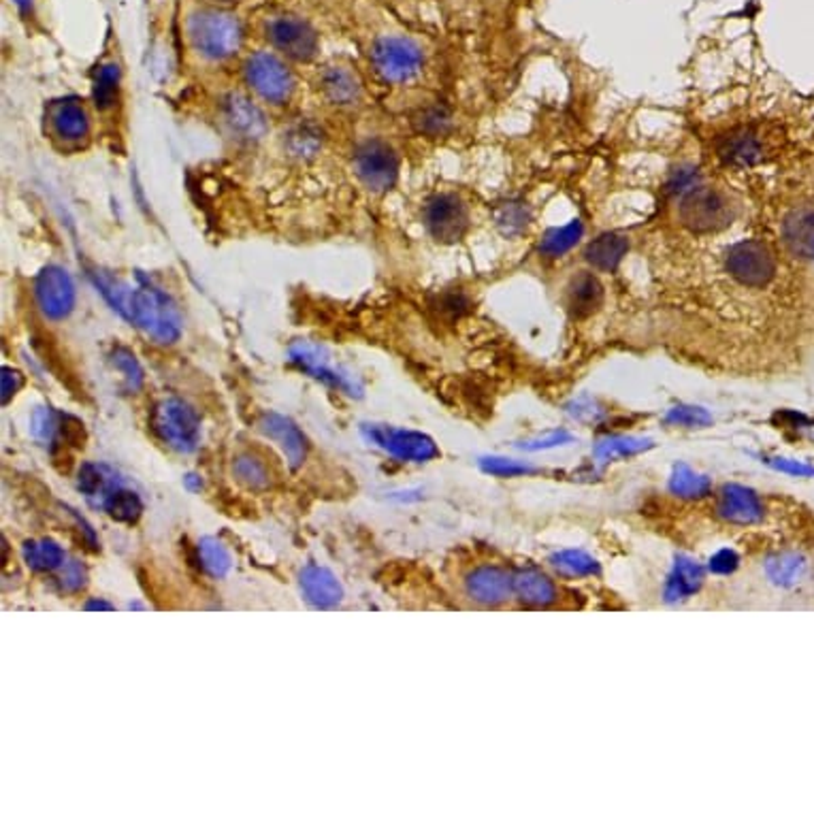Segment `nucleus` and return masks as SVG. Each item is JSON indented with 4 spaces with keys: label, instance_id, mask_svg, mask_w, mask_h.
I'll return each instance as SVG.
<instances>
[{
    "label": "nucleus",
    "instance_id": "obj_43",
    "mask_svg": "<svg viewBox=\"0 0 814 814\" xmlns=\"http://www.w3.org/2000/svg\"><path fill=\"white\" fill-rule=\"evenodd\" d=\"M670 420L676 425H684V426H701L710 423V416L701 409H693V407H682V409H673L670 414Z\"/></svg>",
    "mask_w": 814,
    "mask_h": 814
},
{
    "label": "nucleus",
    "instance_id": "obj_38",
    "mask_svg": "<svg viewBox=\"0 0 814 814\" xmlns=\"http://www.w3.org/2000/svg\"><path fill=\"white\" fill-rule=\"evenodd\" d=\"M32 435L45 446H51L56 442V435H60V414H54L50 407H39L32 414Z\"/></svg>",
    "mask_w": 814,
    "mask_h": 814
},
{
    "label": "nucleus",
    "instance_id": "obj_32",
    "mask_svg": "<svg viewBox=\"0 0 814 814\" xmlns=\"http://www.w3.org/2000/svg\"><path fill=\"white\" fill-rule=\"evenodd\" d=\"M550 561H553V565L561 573L573 578L593 576V573H597V570H599L593 556L582 553V550H561V553H556Z\"/></svg>",
    "mask_w": 814,
    "mask_h": 814
},
{
    "label": "nucleus",
    "instance_id": "obj_42",
    "mask_svg": "<svg viewBox=\"0 0 814 814\" xmlns=\"http://www.w3.org/2000/svg\"><path fill=\"white\" fill-rule=\"evenodd\" d=\"M60 437L69 444V446L84 448L86 446V439H87L84 423L75 418V416L60 414Z\"/></svg>",
    "mask_w": 814,
    "mask_h": 814
},
{
    "label": "nucleus",
    "instance_id": "obj_3",
    "mask_svg": "<svg viewBox=\"0 0 814 814\" xmlns=\"http://www.w3.org/2000/svg\"><path fill=\"white\" fill-rule=\"evenodd\" d=\"M727 271L737 284L753 290H764L781 278V259L767 242L748 239L729 250Z\"/></svg>",
    "mask_w": 814,
    "mask_h": 814
},
{
    "label": "nucleus",
    "instance_id": "obj_7",
    "mask_svg": "<svg viewBox=\"0 0 814 814\" xmlns=\"http://www.w3.org/2000/svg\"><path fill=\"white\" fill-rule=\"evenodd\" d=\"M245 79L256 95L275 105L288 101L295 92V78L288 67L267 51H259L250 58L245 64Z\"/></svg>",
    "mask_w": 814,
    "mask_h": 814
},
{
    "label": "nucleus",
    "instance_id": "obj_4",
    "mask_svg": "<svg viewBox=\"0 0 814 814\" xmlns=\"http://www.w3.org/2000/svg\"><path fill=\"white\" fill-rule=\"evenodd\" d=\"M151 425L162 442L181 454L195 453L201 442V418L188 403L181 399H162L156 403Z\"/></svg>",
    "mask_w": 814,
    "mask_h": 814
},
{
    "label": "nucleus",
    "instance_id": "obj_27",
    "mask_svg": "<svg viewBox=\"0 0 814 814\" xmlns=\"http://www.w3.org/2000/svg\"><path fill=\"white\" fill-rule=\"evenodd\" d=\"M103 509L109 514L111 518L118 520V523L133 525V523H137L139 517H142L143 501H142V497L134 493V490L126 489V484H124L122 489L115 490V493L111 495L107 501H105Z\"/></svg>",
    "mask_w": 814,
    "mask_h": 814
},
{
    "label": "nucleus",
    "instance_id": "obj_9",
    "mask_svg": "<svg viewBox=\"0 0 814 814\" xmlns=\"http://www.w3.org/2000/svg\"><path fill=\"white\" fill-rule=\"evenodd\" d=\"M34 297L41 314L48 320H64L75 307V284L67 269L45 267L34 279Z\"/></svg>",
    "mask_w": 814,
    "mask_h": 814
},
{
    "label": "nucleus",
    "instance_id": "obj_17",
    "mask_svg": "<svg viewBox=\"0 0 814 814\" xmlns=\"http://www.w3.org/2000/svg\"><path fill=\"white\" fill-rule=\"evenodd\" d=\"M122 486H124V480L120 478L118 471L111 470L109 465H95V462L81 465L78 476V489L92 508L103 509L105 501H107L115 490L122 489Z\"/></svg>",
    "mask_w": 814,
    "mask_h": 814
},
{
    "label": "nucleus",
    "instance_id": "obj_15",
    "mask_svg": "<svg viewBox=\"0 0 814 814\" xmlns=\"http://www.w3.org/2000/svg\"><path fill=\"white\" fill-rule=\"evenodd\" d=\"M48 120L51 133L64 143H78L90 133V118L84 103H79L78 98H60L51 103Z\"/></svg>",
    "mask_w": 814,
    "mask_h": 814
},
{
    "label": "nucleus",
    "instance_id": "obj_34",
    "mask_svg": "<svg viewBox=\"0 0 814 814\" xmlns=\"http://www.w3.org/2000/svg\"><path fill=\"white\" fill-rule=\"evenodd\" d=\"M599 301H601L599 282H597L593 275H580L572 288V307L576 309V314L593 312Z\"/></svg>",
    "mask_w": 814,
    "mask_h": 814
},
{
    "label": "nucleus",
    "instance_id": "obj_19",
    "mask_svg": "<svg viewBox=\"0 0 814 814\" xmlns=\"http://www.w3.org/2000/svg\"><path fill=\"white\" fill-rule=\"evenodd\" d=\"M514 587V578H509L499 567H480L467 580V593L473 601L484 606H497L506 601Z\"/></svg>",
    "mask_w": 814,
    "mask_h": 814
},
{
    "label": "nucleus",
    "instance_id": "obj_51",
    "mask_svg": "<svg viewBox=\"0 0 814 814\" xmlns=\"http://www.w3.org/2000/svg\"><path fill=\"white\" fill-rule=\"evenodd\" d=\"M226 3H231V0H226Z\"/></svg>",
    "mask_w": 814,
    "mask_h": 814
},
{
    "label": "nucleus",
    "instance_id": "obj_20",
    "mask_svg": "<svg viewBox=\"0 0 814 814\" xmlns=\"http://www.w3.org/2000/svg\"><path fill=\"white\" fill-rule=\"evenodd\" d=\"M720 517L727 518L729 523L737 525H753L764 517V506H761L759 497L753 490L744 489V486L729 484L723 489L718 503Z\"/></svg>",
    "mask_w": 814,
    "mask_h": 814
},
{
    "label": "nucleus",
    "instance_id": "obj_49",
    "mask_svg": "<svg viewBox=\"0 0 814 814\" xmlns=\"http://www.w3.org/2000/svg\"><path fill=\"white\" fill-rule=\"evenodd\" d=\"M84 608L86 610H115L114 603H109L105 599H92V601H87Z\"/></svg>",
    "mask_w": 814,
    "mask_h": 814
},
{
    "label": "nucleus",
    "instance_id": "obj_23",
    "mask_svg": "<svg viewBox=\"0 0 814 814\" xmlns=\"http://www.w3.org/2000/svg\"><path fill=\"white\" fill-rule=\"evenodd\" d=\"M701 580H704V572H701V567L697 565L695 561L687 559V556H681L676 567H673L670 580H667V587H665L667 601H678V599H684V597L693 595L695 590L700 589Z\"/></svg>",
    "mask_w": 814,
    "mask_h": 814
},
{
    "label": "nucleus",
    "instance_id": "obj_24",
    "mask_svg": "<svg viewBox=\"0 0 814 814\" xmlns=\"http://www.w3.org/2000/svg\"><path fill=\"white\" fill-rule=\"evenodd\" d=\"M514 590L518 597L531 606H548L556 599V587L540 572H518L514 576Z\"/></svg>",
    "mask_w": 814,
    "mask_h": 814
},
{
    "label": "nucleus",
    "instance_id": "obj_37",
    "mask_svg": "<svg viewBox=\"0 0 814 814\" xmlns=\"http://www.w3.org/2000/svg\"><path fill=\"white\" fill-rule=\"evenodd\" d=\"M625 242L618 237H601L595 243H590L589 248V261L599 269H612L617 262L623 259Z\"/></svg>",
    "mask_w": 814,
    "mask_h": 814
},
{
    "label": "nucleus",
    "instance_id": "obj_2",
    "mask_svg": "<svg viewBox=\"0 0 814 814\" xmlns=\"http://www.w3.org/2000/svg\"><path fill=\"white\" fill-rule=\"evenodd\" d=\"M192 48L207 60H226L242 48L243 31L235 15L226 11H198L188 22Z\"/></svg>",
    "mask_w": 814,
    "mask_h": 814
},
{
    "label": "nucleus",
    "instance_id": "obj_28",
    "mask_svg": "<svg viewBox=\"0 0 814 814\" xmlns=\"http://www.w3.org/2000/svg\"><path fill=\"white\" fill-rule=\"evenodd\" d=\"M198 561H201L203 570L212 578H226L233 567L231 553L215 537H203L198 542Z\"/></svg>",
    "mask_w": 814,
    "mask_h": 814
},
{
    "label": "nucleus",
    "instance_id": "obj_8",
    "mask_svg": "<svg viewBox=\"0 0 814 814\" xmlns=\"http://www.w3.org/2000/svg\"><path fill=\"white\" fill-rule=\"evenodd\" d=\"M734 218L727 197L718 190L695 188L681 205V220L697 233H710L725 228Z\"/></svg>",
    "mask_w": 814,
    "mask_h": 814
},
{
    "label": "nucleus",
    "instance_id": "obj_48",
    "mask_svg": "<svg viewBox=\"0 0 814 814\" xmlns=\"http://www.w3.org/2000/svg\"><path fill=\"white\" fill-rule=\"evenodd\" d=\"M184 484L186 489L192 490V493H198V490L203 489V478L198 476V473H188V476L184 478Z\"/></svg>",
    "mask_w": 814,
    "mask_h": 814
},
{
    "label": "nucleus",
    "instance_id": "obj_31",
    "mask_svg": "<svg viewBox=\"0 0 814 814\" xmlns=\"http://www.w3.org/2000/svg\"><path fill=\"white\" fill-rule=\"evenodd\" d=\"M120 84V69L118 64L109 62L101 64L95 73V86H92V95L101 109H107L115 103V95H118Z\"/></svg>",
    "mask_w": 814,
    "mask_h": 814
},
{
    "label": "nucleus",
    "instance_id": "obj_6",
    "mask_svg": "<svg viewBox=\"0 0 814 814\" xmlns=\"http://www.w3.org/2000/svg\"><path fill=\"white\" fill-rule=\"evenodd\" d=\"M362 435L367 442L376 444L384 453L399 461L409 462H429L437 459L439 450L431 437L416 431L392 429V426L382 425H362Z\"/></svg>",
    "mask_w": 814,
    "mask_h": 814
},
{
    "label": "nucleus",
    "instance_id": "obj_1",
    "mask_svg": "<svg viewBox=\"0 0 814 814\" xmlns=\"http://www.w3.org/2000/svg\"><path fill=\"white\" fill-rule=\"evenodd\" d=\"M87 278L96 286L114 312L143 331L151 342L169 345L181 337V314L173 298L143 275L120 278L105 269H90Z\"/></svg>",
    "mask_w": 814,
    "mask_h": 814
},
{
    "label": "nucleus",
    "instance_id": "obj_33",
    "mask_svg": "<svg viewBox=\"0 0 814 814\" xmlns=\"http://www.w3.org/2000/svg\"><path fill=\"white\" fill-rule=\"evenodd\" d=\"M670 489L681 497H701L710 490V480L700 476L689 465H676L670 478Z\"/></svg>",
    "mask_w": 814,
    "mask_h": 814
},
{
    "label": "nucleus",
    "instance_id": "obj_26",
    "mask_svg": "<svg viewBox=\"0 0 814 814\" xmlns=\"http://www.w3.org/2000/svg\"><path fill=\"white\" fill-rule=\"evenodd\" d=\"M284 145H286V150L290 151V156L301 158V160L312 158V156H316V151L322 148L320 128L309 124V122H306V124H303V122L301 124H295L288 133H286Z\"/></svg>",
    "mask_w": 814,
    "mask_h": 814
},
{
    "label": "nucleus",
    "instance_id": "obj_35",
    "mask_svg": "<svg viewBox=\"0 0 814 814\" xmlns=\"http://www.w3.org/2000/svg\"><path fill=\"white\" fill-rule=\"evenodd\" d=\"M109 359H111V365L115 367V371L120 373L122 380H124V384H126L128 390L134 392V390L142 389V386H143V369L137 362V359H134V354L128 352L126 348H115L114 352H111Z\"/></svg>",
    "mask_w": 814,
    "mask_h": 814
},
{
    "label": "nucleus",
    "instance_id": "obj_21",
    "mask_svg": "<svg viewBox=\"0 0 814 814\" xmlns=\"http://www.w3.org/2000/svg\"><path fill=\"white\" fill-rule=\"evenodd\" d=\"M720 154L727 158L731 165L737 167L757 165V162L764 160V142H761L757 133L737 131L731 134V137H727V142L720 148Z\"/></svg>",
    "mask_w": 814,
    "mask_h": 814
},
{
    "label": "nucleus",
    "instance_id": "obj_40",
    "mask_svg": "<svg viewBox=\"0 0 814 814\" xmlns=\"http://www.w3.org/2000/svg\"><path fill=\"white\" fill-rule=\"evenodd\" d=\"M480 467H482V471L490 473V476H501V478H517V476H525V473H533V467L525 465V462L499 459V456L482 459L480 461Z\"/></svg>",
    "mask_w": 814,
    "mask_h": 814
},
{
    "label": "nucleus",
    "instance_id": "obj_16",
    "mask_svg": "<svg viewBox=\"0 0 814 814\" xmlns=\"http://www.w3.org/2000/svg\"><path fill=\"white\" fill-rule=\"evenodd\" d=\"M298 582H301L303 597H306L314 608H320V610L337 608L343 599L342 582H339L335 573L326 570V567L320 565L303 567Z\"/></svg>",
    "mask_w": 814,
    "mask_h": 814
},
{
    "label": "nucleus",
    "instance_id": "obj_45",
    "mask_svg": "<svg viewBox=\"0 0 814 814\" xmlns=\"http://www.w3.org/2000/svg\"><path fill=\"white\" fill-rule=\"evenodd\" d=\"M767 462H770V465L774 467V470L782 471V473H791V476H800V478L814 476V467H812V465H806V462H801V461L772 459V461H767Z\"/></svg>",
    "mask_w": 814,
    "mask_h": 814
},
{
    "label": "nucleus",
    "instance_id": "obj_10",
    "mask_svg": "<svg viewBox=\"0 0 814 814\" xmlns=\"http://www.w3.org/2000/svg\"><path fill=\"white\" fill-rule=\"evenodd\" d=\"M399 160L390 145L382 142L362 143L354 154V173L362 186L373 192L389 190L397 179Z\"/></svg>",
    "mask_w": 814,
    "mask_h": 814
},
{
    "label": "nucleus",
    "instance_id": "obj_22",
    "mask_svg": "<svg viewBox=\"0 0 814 814\" xmlns=\"http://www.w3.org/2000/svg\"><path fill=\"white\" fill-rule=\"evenodd\" d=\"M322 90L335 105H354L361 96V81L352 71L343 67H333L322 78Z\"/></svg>",
    "mask_w": 814,
    "mask_h": 814
},
{
    "label": "nucleus",
    "instance_id": "obj_50",
    "mask_svg": "<svg viewBox=\"0 0 814 814\" xmlns=\"http://www.w3.org/2000/svg\"><path fill=\"white\" fill-rule=\"evenodd\" d=\"M15 3H17V5H20V7H22V9H26V7H28V5H31V0H15Z\"/></svg>",
    "mask_w": 814,
    "mask_h": 814
},
{
    "label": "nucleus",
    "instance_id": "obj_30",
    "mask_svg": "<svg viewBox=\"0 0 814 814\" xmlns=\"http://www.w3.org/2000/svg\"><path fill=\"white\" fill-rule=\"evenodd\" d=\"M804 570H806L804 559L791 553L772 556L765 565L767 578L774 584H781V587H791V584L798 582V580L804 576Z\"/></svg>",
    "mask_w": 814,
    "mask_h": 814
},
{
    "label": "nucleus",
    "instance_id": "obj_11",
    "mask_svg": "<svg viewBox=\"0 0 814 814\" xmlns=\"http://www.w3.org/2000/svg\"><path fill=\"white\" fill-rule=\"evenodd\" d=\"M290 359L303 371L316 380H322L325 384H331L333 389L345 392V395H361V386L350 376L345 369H342L331 361V356L318 345L312 343H295L290 348Z\"/></svg>",
    "mask_w": 814,
    "mask_h": 814
},
{
    "label": "nucleus",
    "instance_id": "obj_13",
    "mask_svg": "<svg viewBox=\"0 0 814 814\" xmlns=\"http://www.w3.org/2000/svg\"><path fill=\"white\" fill-rule=\"evenodd\" d=\"M259 431L282 450L290 470H298L307 456V439L303 431L282 414L267 412L259 420Z\"/></svg>",
    "mask_w": 814,
    "mask_h": 814
},
{
    "label": "nucleus",
    "instance_id": "obj_41",
    "mask_svg": "<svg viewBox=\"0 0 814 814\" xmlns=\"http://www.w3.org/2000/svg\"><path fill=\"white\" fill-rule=\"evenodd\" d=\"M60 587L67 590V593H78L86 587V580H87V570L81 561H69L60 567Z\"/></svg>",
    "mask_w": 814,
    "mask_h": 814
},
{
    "label": "nucleus",
    "instance_id": "obj_18",
    "mask_svg": "<svg viewBox=\"0 0 814 814\" xmlns=\"http://www.w3.org/2000/svg\"><path fill=\"white\" fill-rule=\"evenodd\" d=\"M224 115L228 126L233 128V133H237L242 139L259 142V139L265 137L269 128L265 114H262L250 98H245L242 95L228 96L224 101Z\"/></svg>",
    "mask_w": 814,
    "mask_h": 814
},
{
    "label": "nucleus",
    "instance_id": "obj_47",
    "mask_svg": "<svg viewBox=\"0 0 814 814\" xmlns=\"http://www.w3.org/2000/svg\"><path fill=\"white\" fill-rule=\"evenodd\" d=\"M570 435H567V433H554V435H550V437H546V439H540V442H535V444H529V450H540V448H553V446H556V444H565V442H570Z\"/></svg>",
    "mask_w": 814,
    "mask_h": 814
},
{
    "label": "nucleus",
    "instance_id": "obj_25",
    "mask_svg": "<svg viewBox=\"0 0 814 814\" xmlns=\"http://www.w3.org/2000/svg\"><path fill=\"white\" fill-rule=\"evenodd\" d=\"M22 554H24L28 567L34 572H54L67 563V554H64L62 546L58 542L50 540V537L26 542L24 548H22Z\"/></svg>",
    "mask_w": 814,
    "mask_h": 814
},
{
    "label": "nucleus",
    "instance_id": "obj_39",
    "mask_svg": "<svg viewBox=\"0 0 814 814\" xmlns=\"http://www.w3.org/2000/svg\"><path fill=\"white\" fill-rule=\"evenodd\" d=\"M414 122H416V126H418L420 133L433 134V137H435V134H444L448 131L453 118H450V111L446 107H442V105H433V107H426L420 111V114L416 115Z\"/></svg>",
    "mask_w": 814,
    "mask_h": 814
},
{
    "label": "nucleus",
    "instance_id": "obj_36",
    "mask_svg": "<svg viewBox=\"0 0 814 814\" xmlns=\"http://www.w3.org/2000/svg\"><path fill=\"white\" fill-rule=\"evenodd\" d=\"M648 448L646 439H634V437H614V439H606L601 442L599 446L595 448V456L599 462H608L618 459V456H629V454H637L642 450Z\"/></svg>",
    "mask_w": 814,
    "mask_h": 814
},
{
    "label": "nucleus",
    "instance_id": "obj_44",
    "mask_svg": "<svg viewBox=\"0 0 814 814\" xmlns=\"http://www.w3.org/2000/svg\"><path fill=\"white\" fill-rule=\"evenodd\" d=\"M0 373H3V403L7 406L11 397H15L22 390V386H24V376H22V371L11 367H3Z\"/></svg>",
    "mask_w": 814,
    "mask_h": 814
},
{
    "label": "nucleus",
    "instance_id": "obj_12",
    "mask_svg": "<svg viewBox=\"0 0 814 814\" xmlns=\"http://www.w3.org/2000/svg\"><path fill=\"white\" fill-rule=\"evenodd\" d=\"M271 43L292 60H312L318 51V34L306 20L295 15L275 17L267 24Z\"/></svg>",
    "mask_w": 814,
    "mask_h": 814
},
{
    "label": "nucleus",
    "instance_id": "obj_5",
    "mask_svg": "<svg viewBox=\"0 0 814 814\" xmlns=\"http://www.w3.org/2000/svg\"><path fill=\"white\" fill-rule=\"evenodd\" d=\"M371 64L389 84H406L420 73L423 51L406 37H384L373 45Z\"/></svg>",
    "mask_w": 814,
    "mask_h": 814
},
{
    "label": "nucleus",
    "instance_id": "obj_46",
    "mask_svg": "<svg viewBox=\"0 0 814 814\" xmlns=\"http://www.w3.org/2000/svg\"><path fill=\"white\" fill-rule=\"evenodd\" d=\"M736 567H737V554L729 548L718 550V553L710 559V570L714 573H731Z\"/></svg>",
    "mask_w": 814,
    "mask_h": 814
},
{
    "label": "nucleus",
    "instance_id": "obj_29",
    "mask_svg": "<svg viewBox=\"0 0 814 814\" xmlns=\"http://www.w3.org/2000/svg\"><path fill=\"white\" fill-rule=\"evenodd\" d=\"M233 473H235L237 482L250 490L269 489V484H271V473H269L267 465L252 454H239L233 462Z\"/></svg>",
    "mask_w": 814,
    "mask_h": 814
},
{
    "label": "nucleus",
    "instance_id": "obj_14",
    "mask_svg": "<svg viewBox=\"0 0 814 814\" xmlns=\"http://www.w3.org/2000/svg\"><path fill=\"white\" fill-rule=\"evenodd\" d=\"M426 226L439 242H459L467 231V209L453 195H439L426 207Z\"/></svg>",
    "mask_w": 814,
    "mask_h": 814
}]
</instances>
